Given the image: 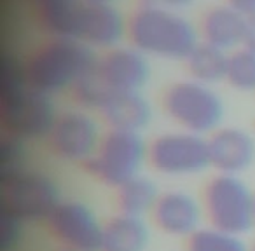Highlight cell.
<instances>
[{
    "label": "cell",
    "instance_id": "1f68e13d",
    "mask_svg": "<svg viewBox=\"0 0 255 251\" xmlns=\"http://www.w3.org/2000/svg\"><path fill=\"white\" fill-rule=\"evenodd\" d=\"M254 213H255V209H254Z\"/></svg>",
    "mask_w": 255,
    "mask_h": 251
},
{
    "label": "cell",
    "instance_id": "3957f363",
    "mask_svg": "<svg viewBox=\"0 0 255 251\" xmlns=\"http://www.w3.org/2000/svg\"><path fill=\"white\" fill-rule=\"evenodd\" d=\"M95 49L74 39H51L35 46L25 58L30 85L47 96L70 89L98 67Z\"/></svg>",
    "mask_w": 255,
    "mask_h": 251
},
{
    "label": "cell",
    "instance_id": "6da1fadb",
    "mask_svg": "<svg viewBox=\"0 0 255 251\" xmlns=\"http://www.w3.org/2000/svg\"><path fill=\"white\" fill-rule=\"evenodd\" d=\"M60 112L53 96L37 91L26 77L25 58L5 53L0 61V128L26 143L47 140Z\"/></svg>",
    "mask_w": 255,
    "mask_h": 251
},
{
    "label": "cell",
    "instance_id": "8992f818",
    "mask_svg": "<svg viewBox=\"0 0 255 251\" xmlns=\"http://www.w3.org/2000/svg\"><path fill=\"white\" fill-rule=\"evenodd\" d=\"M203 209L210 227L236 236L255 227V194L240 176L217 173L203 192Z\"/></svg>",
    "mask_w": 255,
    "mask_h": 251
},
{
    "label": "cell",
    "instance_id": "30bf717a",
    "mask_svg": "<svg viewBox=\"0 0 255 251\" xmlns=\"http://www.w3.org/2000/svg\"><path fill=\"white\" fill-rule=\"evenodd\" d=\"M47 232L60 248L72 251H102L103 223L82 201H61L46 222Z\"/></svg>",
    "mask_w": 255,
    "mask_h": 251
},
{
    "label": "cell",
    "instance_id": "5b68a950",
    "mask_svg": "<svg viewBox=\"0 0 255 251\" xmlns=\"http://www.w3.org/2000/svg\"><path fill=\"white\" fill-rule=\"evenodd\" d=\"M163 110L184 131L201 136L215 133L226 113L220 96L192 79L173 82L164 91Z\"/></svg>",
    "mask_w": 255,
    "mask_h": 251
},
{
    "label": "cell",
    "instance_id": "e0dca14e",
    "mask_svg": "<svg viewBox=\"0 0 255 251\" xmlns=\"http://www.w3.org/2000/svg\"><path fill=\"white\" fill-rule=\"evenodd\" d=\"M149 243V225L140 216L117 213L103 223L102 251H145Z\"/></svg>",
    "mask_w": 255,
    "mask_h": 251
},
{
    "label": "cell",
    "instance_id": "7402d4cb",
    "mask_svg": "<svg viewBox=\"0 0 255 251\" xmlns=\"http://www.w3.org/2000/svg\"><path fill=\"white\" fill-rule=\"evenodd\" d=\"M189 251H250L241 236L219 230L215 227H201L189 237Z\"/></svg>",
    "mask_w": 255,
    "mask_h": 251
},
{
    "label": "cell",
    "instance_id": "ffe728a7",
    "mask_svg": "<svg viewBox=\"0 0 255 251\" xmlns=\"http://www.w3.org/2000/svg\"><path fill=\"white\" fill-rule=\"evenodd\" d=\"M116 92L110 91L109 85L103 82V79L98 75V72L86 75L84 79L77 82L74 87L70 89V96L74 99V103L84 112H100L107 106V103L110 101V98Z\"/></svg>",
    "mask_w": 255,
    "mask_h": 251
},
{
    "label": "cell",
    "instance_id": "4dcf8cb0",
    "mask_svg": "<svg viewBox=\"0 0 255 251\" xmlns=\"http://www.w3.org/2000/svg\"><path fill=\"white\" fill-rule=\"evenodd\" d=\"M250 251H255V243H254V244H252V246H250Z\"/></svg>",
    "mask_w": 255,
    "mask_h": 251
},
{
    "label": "cell",
    "instance_id": "cb8c5ba5",
    "mask_svg": "<svg viewBox=\"0 0 255 251\" xmlns=\"http://www.w3.org/2000/svg\"><path fill=\"white\" fill-rule=\"evenodd\" d=\"M25 222L0 211V251H16L23 241Z\"/></svg>",
    "mask_w": 255,
    "mask_h": 251
},
{
    "label": "cell",
    "instance_id": "4fadbf2b",
    "mask_svg": "<svg viewBox=\"0 0 255 251\" xmlns=\"http://www.w3.org/2000/svg\"><path fill=\"white\" fill-rule=\"evenodd\" d=\"M203 204L185 190L161 192L154 206L152 222L161 232L173 237H191L201 229Z\"/></svg>",
    "mask_w": 255,
    "mask_h": 251
},
{
    "label": "cell",
    "instance_id": "9c48e42d",
    "mask_svg": "<svg viewBox=\"0 0 255 251\" xmlns=\"http://www.w3.org/2000/svg\"><path fill=\"white\" fill-rule=\"evenodd\" d=\"M102 138L98 120L79 108L60 112L46 143L54 157L84 166L96 154Z\"/></svg>",
    "mask_w": 255,
    "mask_h": 251
},
{
    "label": "cell",
    "instance_id": "4316f807",
    "mask_svg": "<svg viewBox=\"0 0 255 251\" xmlns=\"http://www.w3.org/2000/svg\"><path fill=\"white\" fill-rule=\"evenodd\" d=\"M157 2L159 5L168 9H173V11H178V9H185V7H191L194 4L196 0H154Z\"/></svg>",
    "mask_w": 255,
    "mask_h": 251
},
{
    "label": "cell",
    "instance_id": "f546056e",
    "mask_svg": "<svg viewBox=\"0 0 255 251\" xmlns=\"http://www.w3.org/2000/svg\"><path fill=\"white\" fill-rule=\"evenodd\" d=\"M58 251H72V250H67V248H60Z\"/></svg>",
    "mask_w": 255,
    "mask_h": 251
},
{
    "label": "cell",
    "instance_id": "8fae6325",
    "mask_svg": "<svg viewBox=\"0 0 255 251\" xmlns=\"http://www.w3.org/2000/svg\"><path fill=\"white\" fill-rule=\"evenodd\" d=\"M98 75L112 92H142L150 79L147 56L133 46H117L100 56Z\"/></svg>",
    "mask_w": 255,
    "mask_h": 251
},
{
    "label": "cell",
    "instance_id": "5bb4252c",
    "mask_svg": "<svg viewBox=\"0 0 255 251\" xmlns=\"http://www.w3.org/2000/svg\"><path fill=\"white\" fill-rule=\"evenodd\" d=\"M210 167L240 176L255 163V138L241 128H219L208 138Z\"/></svg>",
    "mask_w": 255,
    "mask_h": 251
},
{
    "label": "cell",
    "instance_id": "603a6c76",
    "mask_svg": "<svg viewBox=\"0 0 255 251\" xmlns=\"http://www.w3.org/2000/svg\"><path fill=\"white\" fill-rule=\"evenodd\" d=\"M28 143L11 135H0V180L28 169Z\"/></svg>",
    "mask_w": 255,
    "mask_h": 251
},
{
    "label": "cell",
    "instance_id": "277c9868",
    "mask_svg": "<svg viewBox=\"0 0 255 251\" xmlns=\"http://www.w3.org/2000/svg\"><path fill=\"white\" fill-rule=\"evenodd\" d=\"M145 163H149V143H145L142 133L109 129L84 169L100 183L119 188L142 174Z\"/></svg>",
    "mask_w": 255,
    "mask_h": 251
},
{
    "label": "cell",
    "instance_id": "2e32d148",
    "mask_svg": "<svg viewBox=\"0 0 255 251\" xmlns=\"http://www.w3.org/2000/svg\"><path fill=\"white\" fill-rule=\"evenodd\" d=\"M152 106L142 92H117L102 110V119L109 129L142 133L152 120Z\"/></svg>",
    "mask_w": 255,
    "mask_h": 251
},
{
    "label": "cell",
    "instance_id": "9a60e30c",
    "mask_svg": "<svg viewBox=\"0 0 255 251\" xmlns=\"http://www.w3.org/2000/svg\"><path fill=\"white\" fill-rule=\"evenodd\" d=\"M245 30H247V16L229 4L208 9L199 25L203 42L226 53L243 46Z\"/></svg>",
    "mask_w": 255,
    "mask_h": 251
},
{
    "label": "cell",
    "instance_id": "52a82bcc",
    "mask_svg": "<svg viewBox=\"0 0 255 251\" xmlns=\"http://www.w3.org/2000/svg\"><path fill=\"white\" fill-rule=\"evenodd\" d=\"M61 201L58 183L42 171L28 167L0 180V211L25 223H46Z\"/></svg>",
    "mask_w": 255,
    "mask_h": 251
},
{
    "label": "cell",
    "instance_id": "ba28073f",
    "mask_svg": "<svg viewBox=\"0 0 255 251\" xmlns=\"http://www.w3.org/2000/svg\"><path fill=\"white\" fill-rule=\"evenodd\" d=\"M149 164L164 176H194L210 167L208 138L189 131L157 135L149 143Z\"/></svg>",
    "mask_w": 255,
    "mask_h": 251
},
{
    "label": "cell",
    "instance_id": "44dd1931",
    "mask_svg": "<svg viewBox=\"0 0 255 251\" xmlns=\"http://www.w3.org/2000/svg\"><path fill=\"white\" fill-rule=\"evenodd\" d=\"M226 82L240 92L255 91V53L247 47H238L229 54Z\"/></svg>",
    "mask_w": 255,
    "mask_h": 251
},
{
    "label": "cell",
    "instance_id": "484cf974",
    "mask_svg": "<svg viewBox=\"0 0 255 251\" xmlns=\"http://www.w3.org/2000/svg\"><path fill=\"white\" fill-rule=\"evenodd\" d=\"M227 4L233 5L236 11H240L245 16L255 14V0H227Z\"/></svg>",
    "mask_w": 255,
    "mask_h": 251
},
{
    "label": "cell",
    "instance_id": "ac0fdd59",
    "mask_svg": "<svg viewBox=\"0 0 255 251\" xmlns=\"http://www.w3.org/2000/svg\"><path fill=\"white\" fill-rule=\"evenodd\" d=\"M116 204L119 213L140 216V218L152 213L161 195L157 185L143 174H138L133 180L126 181L119 188H116Z\"/></svg>",
    "mask_w": 255,
    "mask_h": 251
},
{
    "label": "cell",
    "instance_id": "f1b7e54d",
    "mask_svg": "<svg viewBox=\"0 0 255 251\" xmlns=\"http://www.w3.org/2000/svg\"><path fill=\"white\" fill-rule=\"evenodd\" d=\"M84 2H95V4H112L114 0H84Z\"/></svg>",
    "mask_w": 255,
    "mask_h": 251
},
{
    "label": "cell",
    "instance_id": "7c38bea8",
    "mask_svg": "<svg viewBox=\"0 0 255 251\" xmlns=\"http://www.w3.org/2000/svg\"><path fill=\"white\" fill-rule=\"evenodd\" d=\"M128 35V21L114 4L81 2L77 40L91 49H114Z\"/></svg>",
    "mask_w": 255,
    "mask_h": 251
},
{
    "label": "cell",
    "instance_id": "d4e9b609",
    "mask_svg": "<svg viewBox=\"0 0 255 251\" xmlns=\"http://www.w3.org/2000/svg\"><path fill=\"white\" fill-rule=\"evenodd\" d=\"M243 47L255 53V14L247 16V30H245Z\"/></svg>",
    "mask_w": 255,
    "mask_h": 251
},
{
    "label": "cell",
    "instance_id": "d6986e66",
    "mask_svg": "<svg viewBox=\"0 0 255 251\" xmlns=\"http://www.w3.org/2000/svg\"><path fill=\"white\" fill-rule=\"evenodd\" d=\"M227 61H229V54L226 51L199 42L191 56L185 60V65L192 81L212 85L226 81Z\"/></svg>",
    "mask_w": 255,
    "mask_h": 251
},
{
    "label": "cell",
    "instance_id": "7a4b0ae2",
    "mask_svg": "<svg viewBox=\"0 0 255 251\" xmlns=\"http://www.w3.org/2000/svg\"><path fill=\"white\" fill-rule=\"evenodd\" d=\"M129 46L145 56L185 61L198 47V30L187 18L154 0H140L128 19Z\"/></svg>",
    "mask_w": 255,
    "mask_h": 251
},
{
    "label": "cell",
    "instance_id": "83f0119b",
    "mask_svg": "<svg viewBox=\"0 0 255 251\" xmlns=\"http://www.w3.org/2000/svg\"><path fill=\"white\" fill-rule=\"evenodd\" d=\"M25 2H28V5L32 7V11H35V9L42 7V5L53 4V2H58V0H25Z\"/></svg>",
    "mask_w": 255,
    "mask_h": 251
}]
</instances>
